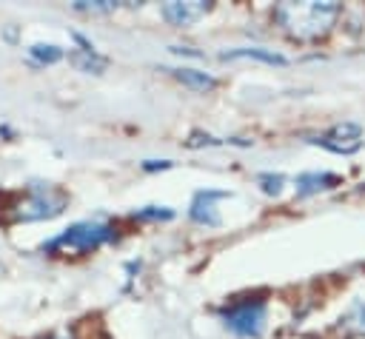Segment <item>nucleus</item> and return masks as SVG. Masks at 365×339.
<instances>
[{
	"mask_svg": "<svg viewBox=\"0 0 365 339\" xmlns=\"http://www.w3.org/2000/svg\"><path fill=\"white\" fill-rule=\"evenodd\" d=\"M339 3L334 0H308V3H279L274 9L277 23L285 28V34L297 40H317L331 31L334 20L339 17Z\"/></svg>",
	"mask_w": 365,
	"mask_h": 339,
	"instance_id": "1",
	"label": "nucleus"
},
{
	"mask_svg": "<svg viewBox=\"0 0 365 339\" xmlns=\"http://www.w3.org/2000/svg\"><path fill=\"white\" fill-rule=\"evenodd\" d=\"M111 239H114V225H108L106 219H83V222L68 225L63 234L48 239L43 248L57 251V254H86Z\"/></svg>",
	"mask_w": 365,
	"mask_h": 339,
	"instance_id": "2",
	"label": "nucleus"
},
{
	"mask_svg": "<svg viewBox=\"0 0 365 339\" xmlns=\"http://www.w3.org/2000/svg\"><path fill=\"white\" fill-rule=\"evenodd\" d=\"M66 202H68V197H66L60 188H54V185H48V182H46V185H43V182H31L26 199H23V202L17 205V211H14V219H17V222L51 219V217L63 214Z\"/></svg>",
	"mask_w": 365,
	"mask_h": 339,
	"instance_id": "3",
	"label": "nucleus"
},
{
	"mask_svg": "<svg viewBox=\"0 0 365 339\" xmlns=\"http://www.w3.org/2000/svg\"><path fill=\"white\" fill-rule=\"evenodd\" d=\"M265 302L262 299H245V302H234L222 311V322L231 333L245 336V339H257L265 328Z\"/></svg>",
	"mask_w": 365,
	"mask_h": 339,
	"instance_id": "4",
	"label": "nucleus"
},
{
	"mask_svg": "<svg viewBox=\"0 0 365 339\" xmlns=\"http://www.w3.org/2000/svg\"><path fill=\"white\" fill-rule=\"evenodd\" d=\"M308 142H311V145H319V148H325V151H331V154H345V157H348V154H354V151L362 148V125L345 120V122H336V125H331L328 131L311 137Z\"/></svg>",
	"mask_w": 365,
	"mask_h": 339,
	"instance_id": "5",
	"label": "nucleus"
},
{
	"mask_svg": "<svg viewBox=\"0 0 365 339\" xmlns=\"http://www.w3.org/2000/svg\"><path fill=\"white\" fill-rule=\"evenodd\" d=\"M225 197H231V191H217V188L197 191L194 199H191V208H188L191 219L200 222V225H205V228H220L222 225V217L217 211V199H225Z\"/></svg>",
	"mask_w": 365,
	"mask_h": 339,
	"instance_id": "6",
	"label": "nucleus"
},
{
	"mask_svg": "<svg viewBox=\"0 0 365 339\" xmlns=\"http://www.w3.org/2000/svg\"><path fill=\"white\" fill-rule=\"evenodd\" d=\"M211 9V3L205 0H168L160 6V14L171 23V26H194L200 17H205Z\"/></svg>",
	"mask_w": 365,
	"mask_h": 339,
	"instance_id": "7",
	"label": "nucleus"
},
{
	"mask_svg": "<svg viewBox=\"0 0 365 339\" xmlns=\"http://www.w3.org/2000/svg\"><path fill=\"white\" fill-rule=\"evenodd\" d=\"M71 37H74V43H77L80 48H71V51H68V63H71L74 68H80V71L100 74V71L106 68V57H103V54H97V48H94V46L80 34V31H74Z\"/></svg>",
	"mask_w": 365,
	"mask_h": 339,
	"instance_id": "8",
	"label": "nucleus"
},
{
	"mask_svg": "<svg viewBox=\"0 0 365 339\" xmlns=\"http://www.w3.org/2000/svg\"><path fill=\"white\" fill-rule=\"evenodd\" d=\"M339 174H331V171H305L294 179L297 185V197H311V194H319V191H328L334 185H339Z\"/></svg>",
	"mask_w": 365,
	"mask_h": 339,
	"instance_id": "9",
	"label": "nucleus"
},
{
	"mask_svg": "<svg viewBox=\"0 0 365 339\" xmlns=\"http://www.w3.org/2000/svg\"><path fill=\"white\" fill-rule=\"evenodd\" d=\"M222 60H259L268 66H285V57L271 51V48H259V46H248V48H234V51H222Z\"/></svg>",
	"mask_w": 365,
	"mask_h": 339,
	"instance_id": "10",
	"label": "nucleus"
},
{
	"mask_svg": "<svg viewBox=\"0 0 365 339\" xmlns=\"http://www.w3.org/2000/svg\"><path fill=\"white\" fill-rule=\"evenodd\" d=\"M174 77H177L180 83H185L188 88H194V91H211V88L217 85V80H214L211 74L197 71V68H174Z\"/></svg>",
	"mask_w": 365,
	"mask_h": 339,
	"instance_id": "11",
	"label": "nucleus"
},
{
	"mask_svg": "<svg viewBox=\"0 0 365 339\" xmlns=\"http://www.w3.org/2000/svg\"><path fill=\"white\" fill-rule=\"evenodd\" d=\"M29 57H31L34 66H51V63H57L63 57V48L54 46V43H34L29 48Z\"/></svg>",
	"mask_w": 365,
	"mask_h": 339,
	"instance_id": "12",
	"label": "nucleus"
},
{
	"mask_svg": "<svg viewBox=\"0 0 365 339\" xmlns=\"http://www.w3.org/2000/svg\"><path fill=\"white\" fill-rule=\"evenodd\" d=\"M339 322H342V325H348V328H351V333L365 336V302H362V299H356Z\"/></svg>",
	"mask_w": 365,
	"mask_h": 339,
	"instance_id": "13",
	"label": "nucleus"
},
{
	"mask_svg": "<svg viewBox=\"0 0 365 339\" xmlns=\"http://www.w3.org/2000/svg\"><path fill=\"white\" fill-rule=\"evenodd\" d=\"M257 182H259L262 194L277 197V194L282 191V185H285V177H282V174H271V171H265V174H259V177H257Z\"/></svg>",
	"mask_w": 365,
	"mask_h": 339,
	"instance_id": "14",
	"label": "nucleus"
},
{
	"mask_svg": "<svg viewBox=\"0 0 365 339\" xmlns=\"http://www.w3.org/2000/svg\"><path fill=\"white\" fill-rule=\"evenodd\" d=\"M134 217H140V219H171V217H174V211H171V208H157V205H148L145 211H137Z\"/></svg>",
	"mask_w": 365,
	"mask_h": 339,
	"instance_id": "15",
	"label": "nucleus"
},
{
	"mask_svg": "<svg viewBox=\"0 0 365 339\" xmlns=\"http://www.w3.org/2000/svg\"><path fill=\"white\" fill-rule=\"evenodd\" d=\"M117 3H108V0H94V3H86V0H77L74 9L77 11H111Z\"/></svg>",
	"mask_w": 365,
	"mask_h": 339,
	"instance_id": "16",
	"label": "nucleus"
},
{
	"mask_svg": "<svg viewBox=\"0 0 365 339\" xmlns=\"http://www.w3.org/2000/svg\"><path fill=\"white\" fill-rule=\"evenodd\" d=\"M143 168H145V171H157V168H171V162H168V160H145Z\"/></svg>",
	"mask_w": 365,
	"mask_h": 339,
	"instance_id": "17",
	"label": "nucleus"
}]
</instances>
